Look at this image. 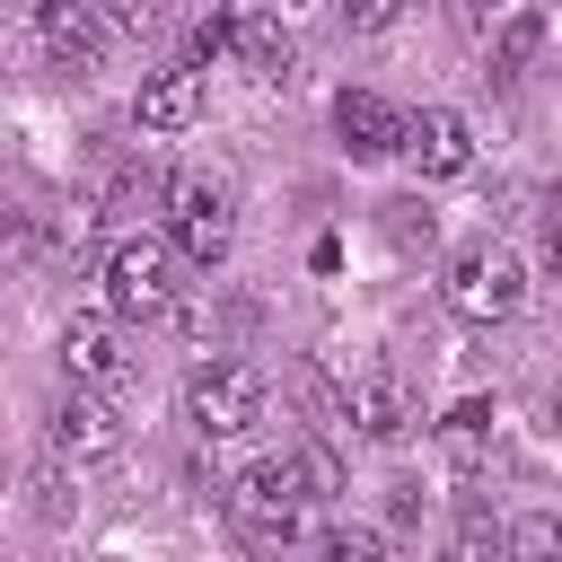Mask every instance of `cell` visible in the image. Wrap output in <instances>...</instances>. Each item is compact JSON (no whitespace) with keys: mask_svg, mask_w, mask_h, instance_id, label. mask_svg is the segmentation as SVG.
Masks as SVG:
<instances>
[{"mask_svg":"<svg viewBox=\"0 0 562 562\" xmlns=\"http://www.w3.org/2000/svg\"><path fill=\"white\" fill-rule=\"evenodd\" d=\"M35 35H44V53L61 70H97L105 61V9L97 0H44L35 9Z\"/></svg>","mask_w":562,"mask_h":562,"instance_id":"8","label":"cell"},{"mask_svg":"<svg viewBox=\"0 0 562 562\" xmlns=\"http://www.w3.org/2000/svg\"><path fill=\"white\" fill-rule=\"evenodd\" d=\"M386 228H395V246H430V211H422V202H395Z\"/></svg>","mask_w":562,"mask_h":562,"instance_id":"21","label":"cell"},{"mask_svg":"<svg viewBox=\"0 0 562 562\" xmlns=\"http://www.w3.org/2000/svg\"><path fill=\"white\" fill-rule=\"evenodd\" d=\"M97 9H105V18H114V26H132V35H140V26H158V18H167V0H97Z\"/></svg>","mask_w":562,"mask_h":562,"instance_id":"20","label":"cell"},{"mask_svg":"<svg viewBox=\"0 0 562 562\" xmlns=\"http://www.w3.org/2000/svg\"><path fill=\"white\" fill-rule=\"evenodd\" d=\"M53 448H61V457H114V448H123L114 395H97V386H70V395H61V413H53Z\"/></svg>","mask_w":562,"mask_h":562,"instance_id":"12","label":"cell"},{"mask_svg":"<svg viewBox=\"0 0 562 562\" xmlns=\"http://www.w3.org/2000/svg\"><path fill=\"white\" fill-rule=\"evenodd\" d=\"M334 132H342L351 158H395V149L413 140V114H395L378 88H342V97H334Z\"/></svg>","mask_w":562,"mask_h":562,"instance_id":"7","label":"cell"},{"mask_svg":"<svg viewBox=\"0 0 562 562\" xmlns=\"http://www.w3.org/2000/svg\"><path fill=\"white\" fill-rule=\"evenodd\" d=\"M404 158H413L422 176H439V184H448V176H465V167H474V123H465L457 105H422V114H413Z\"/></svg>","mask_w":562,"mask_h":562,"instance_id":"9","label":"cell"},{"mask_svg":"<svg viewBox=\"0 0 562 562\" xmlns=\"http://www.w3.org/2000/svg\"><path fill=\"white\" fill-rule=\"evenodd\" d=\"M395 18H404V0H342V26L351 35H386Z\"/></svg>","mask_w":562,"mask_h":562,"instance_id":"19","label":"cell"},{"mask_svg":"<svg viewBox=\"0 0 562 562\" xmlns=\"http://www.w3.org/2000/svg\"><path fill=\"white\" fill-rule=\"evenodd\" d=\"M439 299H448V316H465V325H501V316L527 307V263H518L509 246H465V255H448Z\"/></svg>","mask_w":562,"mask_h":562,"instance_id":"2","label":"cell"},{"mask_svg":"<svg viewBox=\"0 0 562 562\" xmlns=\"http://www.w3.org/2000/svg\"><path fill=\"white\" fill-rule=\"evenodd\" d=\"M193 114H202V61H167V70H149L140 97H132V123H140V132H184Z\"/></svg>","mask_w":562,"mask_h":562,"instance_id":"10","label":"cell"},{"mask_svg":"<svg viewBox=\"0 0 562 562\" xmlns=\"http://www.w3.org/2000/svg\"><path fill=\"white\" fill-rule=\"evenodd\" d=\"M544 263H553V272H562V193H553V202H544Z\"/></svg>","mask_w":562,"mask_h":562,"instance_id":"22","label":"cell"},{"mask_svg":"<svg viewBox=\"0 0 562 562\" xmlns=\"http://www.w3.org/2000/svg\"><path fill=\"white\" fill-rule=\"evenodd\" d=\"M501 553H509V527H501V518H483V509L448 536V562H501Z\"/></svg>","mask_w":562,"mask_h":562,"instance_id":"16","label":"cell"},{"mask_svg":"<svg viewBox=\"0 0 562 562\" xmlns=\"http://www.w3.org/2000/svg\"><path fill=\"white\" fill-rule=\"evenodd\" d=\"M184 413H193L202 439H246V430L263 422V369H246V360H202V369L184 378Z\"/></svg>","mask_w":562,"mask_h":562,"instance_id":"4","label":"cell"},{"mask_svg":"<svg viewBox=\"0 0 562 562\" xmlns=\"http://www.w3.org/2000/svg\"><path fill=\"white\" fill-rule=\"evenodd\" d=\"M509 553L518 562H562V518H518L509 527Z\"/></svg>","mask_w":562,"mask_h":562,"instance_id":"17","label":"cell"},{"mask_svg":"<svg viewBox=\"0 0 562 562\" xmlns=\"http://www.w3.org/2000/svg\"><path fill=\"white\" fill-rule=\"evenodd\" d=\"M61 369H70V386L123 395V386H132V351H123L114 316H70V325H61Z\"/></svg>","mask_w":562,"mask_h":562,"instance_id":"6","label":"cell"},{"mask_svg":"<svg viewBox=\"0 0 562 562\" xmlns=\"http://www.w3.org/2000/svg\"><path fill=\"white\" fill-rule=\"evenodd\" d=\"M483 448H492V404H483V395L448 404V422H439V457H448L457 474H474V465H483Z\"/></svg>","mask_w":562,"mask_h":562,"instance_id":"14","label":"cell"},{"mask_svg":"<svg viewBox=\"0 0 562 562\" xmlns=\"http://www.w3.org/2000/svg\"><path fill=\"white\" fill-rule=\"evenodd\" d=\"M325 562H386V536L378 527H334L325 536Z\"/></svg>","mask_w":562,"mask_h":562,"instance_id":"18","label":"cell"},{"mask_svg":"<svg viewBox=\"0 0 562 562\" xmlns=\"http://www.w3.org/2000/svg\"><path fill=\"white\" fill-rule=\"evenodd\" d=\"M536 53H544V18L536 9H509V26L492 35V70H527Z\"/></svg>","mask_w":562,"mask_h":562,"instance_id":"15","label":"cell"},{"mask_svg":"<svg viewBox=\"0 0 562 562\" xmlns=\"http://www.w3.org/2000/svg\"><path fill=\"white\" fill-rule=\"evenodd\" d=\"M334 492H342V465L325 448H281V457H255L228 483V527H237L246 553H281Z\"/></svg>","mask_w":562,"mask_h":562,"instance_id":"1","label":"cell"},{"mask_svg":"<svg viewBox=\"0 0 562 562\" xmlns=\"http://www.w3.org/2000/svg\"><path fill=\"white\" fill-rule=\"evenodd\" d=\"M228 53H237L255 79H290V70H299V44H290V26H281L272 9H228Z\"/></svg>","mask_w":562,"mask_h":562,"instance_id":"13","label":"cell"},{"mask_svg":"<svg viewBox=\"0 0 562 562\" xmlns=\"http://www.w3.org/2000/svg\"><path fill=\"white\" fill-rule=\"evenodd\" d=\"M342 422H351L360 439H378V448H395V439L413 430V395H404V378H386V369H369V378H351V395H342Z\"/></svg>","mask_w":562,"mask_h":562,"instance_id":"11","label":"cell"},{"mask_svg":"<svg viewBox=\"0 0 562 562\" xmlns=\"http://www.w3.org/2000/svg\"><path fill=\"white\" fill-rule=\"evenodd\" d=\"M105 307L114 316H167L176 307V237H114L105 246Z\"/></svg>","mask_w":562,"mask_h":562,"instance_id":"3","label":"cell"},{"mask_svg":"<svg viewBox=\"0 0 562 562\" xmlns=\"http://www.w3.org/2000/svg\"><path fill=\"white\" fill-rule=\"evenodd\" d=\"M483 9H501V0H483Z\"/></svg>","mask_w":562,"mask_h":562,"instance_id":"24","label":"cell"},{"mask_svg":"<svg viewBox=\"0 0 562 562\" xmlns=\"http://www.w3.org/2000/svg\"><path fill=\"white\" fill-rule=\"evenodd\" d=\"M553 430H562V395H553Z\"/></svg>","mask_w":562,"mask_h":562,"instance_id":"23","label":"cell"},{"mask_svg":"<svg viewBox=\"0 0 562 562\" xmlns=\"http://www.w3.org/2000/svg\"><path fill=\"white\" fill-rule=\"evenodd\" d=\"M167 237H176V255L184 263H228V237H237V211H228V184H211V176H176L167 184Z\"/></svg>","mask_w":562,"mask_h":562,"instance_id":"5","label":"cell"}]
</instances>
